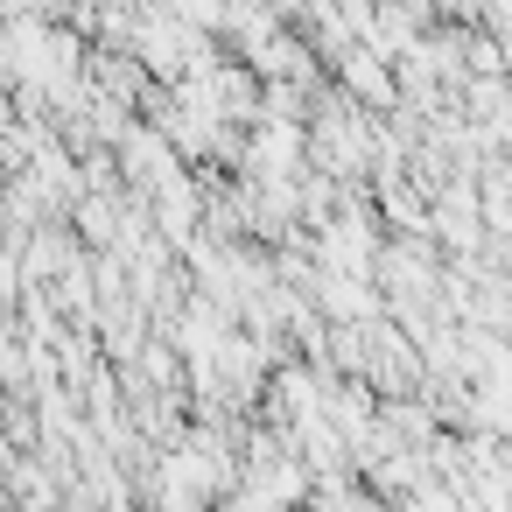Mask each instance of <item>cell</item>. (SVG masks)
Returning a JSON list of instances; mask_svg holds the SVG:
<instances>
[{
    "label": "cell",
    "instance_id": "6da1fadb",
    "mask_svg": "<svg viewBox=\"0 0 512 512\" xmlns=\"http://www.w3.org/2000/svg\"><path fill=\"white\" fill-rule=\"evenodd\" d=\"M337 78H344L351 99H365V106H379V113L393 106V71L379 64V50H344V57H337Z\"/></svg>",
    "mask_w": 512,
    "mask_h": 512
},
{
    "label": "cell",
    "instance_id": "7a4b0ae2",
    "mask_svg": "<svg viewBox=\"0 0 512 512\" xmlns=\"http://www.w3.org/2000/svg\"><path fill=\"white\" fill-rule=\"evenodd\" d=\"M78 8H113V0H78Z\"/></svg>",
    "mask_w": 512,
    "mask_h": 512
}]
</instances>
